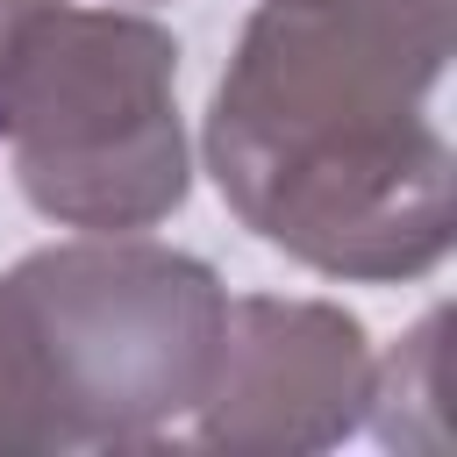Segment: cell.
Returning <instances> with one entry per match:
<instances>
[{
  "mask_svg": "<svg viewBox=\"0 0 457 457\" xmlns=\"http://www.w3.org/2000/svg\"><path fill=\"white\" fill-rule=\"evenodd\" d=\"M443 71L450 50L257 0L200 136L228 214L321 278H428L457 228Z\"/></svg>",
  "mask_w": 457,
  "mask_h": 457,
  "instance_id": "obj_1",
  "label": "cell"
},
{
  "mask_svg": "<svg viewBox=\"0 0 457 457\" xmlns=\"http://www.w3.org/2000/svg\"><path fill=\"white\" fill-rule=\"evenodd\" d=\"M0 143L21 200L79 236H136L186 207L179 36L129 7L50 0L0 71Z\"/></svg>",
  "mask_w": 457,
  "mask_h": 457,
  "instance_id": "obj_2",
  "label": "cell"
},
{
  "mask_svg": "<svg viewBox=\"0 0 457 457\" xmlns=\"http://www.w3.org/2000/svg\"><path fill=\"white\" fill-rule=\"evenodd\" d=\"M71 450H150L207 393L228 286L207 257L136 236H79L7 271Z\"/></svg>",
  "mask_w": 457,
  "mask_h": 457,
  "instance_id": "obj_3",
  "label": "cell"
},
{
  "mask_svg": "<svg viewBox=\"0 0 457 457\" xmlns=\"http://www.w3.org/2000/svg\"><path fill=\"white\" fill-rule=\"evenodd\" d=\"M371 364L378 357L357 314H343L336 300L236 293L221 314L214 378L186 414V443L257 457L336 450L371 407Z\"/></svg>",
  "mask_w": 457,
  "mask_h": 457,
  "instance_id": "obj_4",
  "label": "cell"
},
{
  "mask_svg": "<svg viewBox=\"0 0 457 457\" xmlns=\"http://www.w3.org/2000/svg\"><path fill=\"white\" fill-rule=\"evenodd\" d=\"M50 450H71V436H64L36 328L14 300V286L0 278V457H50Z\"/></svg>",
  "mask_w": 457,
  "mask_h": 457,
  "instance_id": "obj_5",
  "label": "cell"
},
{
  "mask_svg": "<svg viewBox=\"0 0 457 457\" xmlns=\"http://www.w3.org/2000/svg\"><path fill=\"white\" fill-rule=\"evenodd\" d=\"M271 7H300V14H328L350 29H378L421 50H457V0H271Z\"/></svg>",
  "mask_w": 457,
  "mask_h": 457,
  "instance_id": "obj_6",
  "label": "cell"
},
{
  "mask_svg": "<svg viewBox=\"0 0 457 457\" xmlns=\"http://www.w3.org/2000/svg\"><path fill=\"white\" fill-rule=\"evenodd\" d=\"M50 0H0V71H7V57H14V43L29 36V21L43 14Z\"/></svg>",
  "mask_w": 457,
  "mask_h": 457,
  "instance_id": "obj_7",
  "label": "cell"
}]
</instances>
